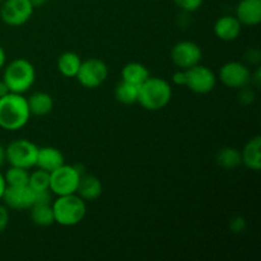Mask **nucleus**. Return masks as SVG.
Wrapping results in <instances>:
<instances>
[{
	"label": "nucleus",
	"mask_w": 261,
	"mask_h": 261,
	"mask_svg": "<svg viewBox=\"0 0 261 261\" xmlns=\"http://www.w3.org/2000/svg\"><path fill=\"white\" fill-rule=\"evenodd\" d=\"M229 227H231L232 231L236 232V233H241V232H244L245 228H246V221H245L242 217H234L231 221V223H229Z\"/></svg>",
	"instance_id": "29"
},
{
	"label": "nucleus",
	"mask_w": 261,
	"mask_h": 261,
	"mask_svg": "<svg viewBox=\"0 0 261 261\" xmlns=\"http://www.w3.org/2000/svg\"><path fill=\"white\" fill-rule=\"evenodd\" d=\"M28 186L35 193L50 190V172H46V171L40 170V168L33 171L32 173H30Z\"/></svg>",
	"instance_id": "25"
},
{
	"label": "nucleus",
	"mask_w": 261,
	"mask_h": 261,
	"mask_svg": "<svg viewBox=\"0 0 261 261\" xmlns=\"http://www.w3.org/2000/svg\"><path fill=\"white\" fill-rule=\"evenodd\" d=\"M3 2H4V0H0V4H2V3H3Z\"/></svg>",
	"instance_id": "37"
},
{
	"label": "nucleus",
	"mask_w": 261,
	"mask_h": 261,
	"mask_svg": "<svg viewBox=\"0 0 261 261\" xmlns=\"http://www.w3.org/2000/svg\"><path fill=\"white\" fill-rule=\"evenodd\" d=\"M172 82L176 86H184L185 87L186 83V74L184 69H178L177 71H175L172 75Z\"/></svg>",
	"instance_id": "31"
},
{
	"label": "nucleus",
	"mask_w": 261,
	"mask_h": 261,
	"mask_svg": "<svg viewBox=\"0 0 261 261\" xmlns=\"http://www.w3.org/2000/svg\"><path fill=\"white\" fill-rule=\"evenodd\" d=\"M8 93H10V91H9V88H8L7 83H5L4 81H0V97L5 96V94H8Z\"/></svg>",
	"instance_id": "34"
},
{
	"label": "nucleus",
	"mask_w": 261,
	"mask_h": 261,
	"mask_svg": "<svg viewBox=\"0 0 261 261\" xmlns=\"http://www.w3.org/2000/svg\"><path fill=\"white\" fill-rule=\"evenodd\" d=\"M241 152L242 165L246 166L249 170L260 171L261 168V137H256L249 139V142L244 145Z\"/></svg>",
	"instance_id": "17"
},
{
	"label": "nucleus",
	"mask_w": 261,
	"mask_h": 261,
	"mask_svg": "<svg viewBox=\"0 0 261 261\" xmlns=\"http://www.w3.org/2000/svg\"><path fill=\"white\" fill-rule=\"evenodd\" d=\"M216 161L219 167L224 168V170H233V168H237L240 165H242L241 152L232 147L221 148L217 152Z\"/></svg>",
	"instance_id": "22"
},
{
	"label": "nucleus",
	"mask_w": 261,
	"mask_h": 261,
	"mask_svg": "<svg viewBox=\"0 0 261 261\" xmlns=\"http://www.w3.org/2000/svg\"><path fill=\"white\" fill-rule=\"evenodd\" d=\"M38 147L27 139H17L9 143L5 148V161L10 166L22 167L25 170L36 167Z\"/></svg>",
	"instance_id": "6"
},
{
	"label": "nucleus",
	"mask_w": 261,
	"mask_h": 261,
	"mask_svg": "<svg viewBox=\"0 0 261 261\" xmlns=\"http://www.w3.org/2000/svg\"><path fill=\"white\" fill-rule=\"evenodd\" d=\"M150 76L149 70L147 66L143 65L142 63H129L122 68L121 70V78L124 82L127 83L135 84V86H140L144 83L148 78Z\"/></svg>",
	"instance_id": "21"
},
{
	"label": "nucleus",
	"mask_w": 261,
	"mask_h": 261,
	"mask_svg": "<svg viewBox=\"0 0 261 261\" xmlns=\"http://www.w3.org/2000/svg\"><path fill=\"white\" fill-rule=\"evenodd\" d=\"M239 98L242 105H250L255 101V92L251 88H249V86L244 87V88L239 89Z\"/></svg>",
	"instance_id": "27"
},
{
	"label": "nucleus",
	"mask_w": 261,
	"mask_h": 261,
	"mask_svg": "<svg viewBox=\"0 0 261 261\" xmlns=\"http://www.w3.org/2000/svg\"><path fill=\"white\" fill-rule=\"evenodd\" d=\"M5 189H7V182H5L4 175H3V173L0 172V201H2L3 195H4Z\"/></svg>",
	"instance_id": "32"
},
{
	"label": "nucleus",
	"mask_w": 261,
	"mask_h": 261,
	"mask_svg": "<svg viewBox=\"0 0 261 261\" xmlns=\"http://www.w3.org/2000/svg\"><path fill=\"white\" fill-rule=\"evenodd\" d=\"M31 221L38 227H48L55 223L53 203H36L30 208Z\"/></svg>",
	"instance_id": "19"
},
{
	"label": "nucleus",
	"mask_w": 261,
	"mask_h": 261,
	"mask_svg": "<svg viewBox=\"0 0 261 261\" xmlns=\"http://www.w3.org/2000/svg\"><path fill=\"white\" fill-rule=\"evenodd\" d=\"M203 51L198 43L193 41H180L171 50V60L178 69H189L200 64Z\"/></svg>",
	"instance_id": "11"
},
{
	"label": "nucleus",
	"mask_w": 261,
	"mask_h": 261,
	"mask_svg": "<svg viewBox=\"0 0 261 261\" xmlns=\"http://www.w3.org/2000/svg\"><path fill=\"white\" fill-rule=\"evenodd\" d=\"M30 2L33 5V8H41L45 4H47L48 0H30Z\"/></svg>",
	"instance_id": "35"
},
{
	"label": "nucleus",
	"mask_w": 261,
	"mask_h": 261,
	"mask_svg": "<svg viewBox=\"0 0 261 261\" xmlns=\"http://www.w3.org/2000/svg\"><path fill=\"white\" fill-rule=\"evenodd\" d=\"M75 78L84 88L96 89L101 87L109 78V66L99 59H88L86 61H82Z\"/></svg>",
	"instance_id": "7"
},
{
	"label": "nucleus",
	"mask_w": 261,
	"mask_h": 261,
	"mask_svg": "<svg viewBox=\"0 0 261 261\" xmlns=\"http://www.w3.org/2000/svg\"><path fill=\"white\" fill-rule=\"evenodd\" d=\"M83 173L78 166L64 163L63 166L50 172V191L56 196L76 194L79 180Z\"/></svg>",
	"instance_id": "5"
},
{
	"label": "nucleus",
	"mask_w": 261,
	"mask_h": 261,
	"mask_svg": "<svg viewBox=\"0 0 261 261\" xmlns=\"http://www.w3.org/2000/svg\"><path fill=\"white\" fill-rule=\"evenodd\" d=\"M173 3H175L181 10H184V12L193 13L196 12L198 9H200L204 0H173Z\"/></svg>",
	"instance_id": "26"
},
{
	"label": "nucleus",
	"mask_w": 261,
	"mask_h": 261,
	"mask_svg": "<svg viewBox=\"0 0 261 261\" xmlns=\"http://www.w3.org/2000/svg\"><path fill=\"white\" fill-rule=\"evenodd\" d=\"M139 86L121 81L115 88V98L124 105H133L138 102Z\"/></svg>",
	"instance_id": "23"
},
{
	"label": "nucleus",
	"mask_w": 261,
	"mask_h": 261,
	"mask_svg": "<svg viewBox=\"0 0 261 261\" xmlns=\"http://www.w3.org/2000/svg\"><path fill=\"white\" fill-rule=\"evenodd\" d=\"M246 60L247 63L251 64V65H259L261 60V54L257 48H252L249 53L246 54Z\"/></svg>",
	"instance_id": "30"
},
{
	"label": "nucleus",
	"mask_w": 261,
	"mask_h": 261,
	"mask_svg": "<svg viewBox=\"0 0 261 261\" xmlns=\"http://www.w3.org/2000/svg\"><path fill=\"white\" fill-rule=\"evenodd\" d=\"M64 155L60 149L55 147H42L38 148L36 167L46 172H53L56 168L64 165Z\"/></svg>",
	"instance_id": "16"
},
{
	"label": "nucleus",
	"mask_w": 261,
	"mask_h": 261,
	"mask_svg": "<svg viewBox=\"0 0 261 261\" xmlns=\"http://www.w3.org/2000/svg\"><path fill=\"white\" fill-rule=\"evenodd\" d=\"M172 98V87L166 79L149 76L139 86L138 103L147 111H158L170 103Z\"/></svg>",
	"instance_id": "2"
},
{
	"label": "nucleus",
	"mask_w": 261,
	"mask_h": 261,
	"mask_svg": "<svg viewBox=\"0 0 261 261\" xmlns=\"http://www.w3.org/2000/svg\"><path fill=\"white\" fill-rule=\"evenodd\" d=\"M82 65V60L78 54L73 51H66L61 54L58 59V70L61 75L66 78H75L78 74L79 68Z\"/></svg>",
	"instance_id": "20"
},
{
	"label": "nucleus",
	"mask_w": 261,
	"mask_h": 261,
	"mask_svg": "<svg viewBox=\"0 0 261 261\" xmlns=\"http://www.w3.org/2000/svg\"><path fill=\"white\" fill-rule=\"evenodd\" d=\"M186 74V83L191 92L198 94H206L214 89L217 84V76L213 71L201 64L191 66V68L185 69Z\"/></svg>",
	"instance_id": "9"
},
{
	"label": "nucleus",
	"mask_w": 261,
	"mask_h": 261,
	"mask_svg": "<svg viewBox=\"0 0 261 261\" xmlns=\"http://www.w3.org/2000/svg\"><path fill=\"white\" fill-rule=\"evenodd\" d=\"M236 18L242 25L255 27L261 22V0H240Z\"/></svg>",
	"instance_id": "13"
},
{
	"label": "nucleus",
	"mask_w": 261,
	"mask_h": 261,
	"mask_svg": "<svg viewBox=\"0 0 261 261\" xmlns=\"http://www.w3.org/2000/svg\"><path fill=\"white\" fill-rule=\"evenodd\" d=\"M2 201L8 209L25 211L35 204V191L30 186H7Z\"/></svg>",
	"instance_id": "12"
},
{
	"label": "nucleus",
	"mask_w": 261,
	"mask_h": 261,
	"mask_svg": "<svg viewBox=\"0 0 261 261\" xmlns=\"http://www.w3.org/2000/svg\"><path fill=\"white\" fill-rule=\"evenodd\" d=\"M33 10L30 0H4L0 4V18L7 25L19 27L31 19Z\"/></svg>",
	"instance_id": "8"
},
{
	"label": "nucleus",
	"mask_w": 261,
	"mask_h": 261,
	"mask_svg": "<svg viewBox=\"0 0 261 261\" xmlns=\"http://www.w3.org/2000/svg\"><path fill=\"white\" fill-rule=\"evenodd\" d=\"M7 64V53H5L4 48L0 46V69H3Z\"/></svg>",
	"instance_id": "33"
},
{
	"label": "nucleus",
	"mask_w": 261,
	"mask_h": 261,
	"mask_svg": "<svg viewBox=\"0 0 261 261\" xmlns=\"http://www.w3.org/2000/svg\"><path fill=\"white\" fill-rule=\"evenodd\" d=\"M31 115L35 116H46L54 109V99L46 92H36L27 98Z\"/></svg>",
	"instance_id": "18"
},
{
	"label": "nucleus",
	"mask_w": 261,
	"mask_h": 261,
	"mask_svg": "<svg viewBox=\"0 0 261 261\" xmlns=\"http://www.w3.org/2000/svg\"><path fill=\"white\" fill-rule=\"evenodd\" d=\"M242 24L237 19L236 15H223L217 19L214 24V35L222 41L231 42L237 40L241 35Z\"/></svg>",
	"instance_id": "14"
},
{
	"label": "nucleus",
	"mask_w": 261,
	"mask_h": 261,
	"mask_svg": "<svg viewBox=\"0 0 261 261\" xmlns=\"http://www.w3.org/2000/svg\"><path fill=\"white\" fill-rule=\"evenodd\" d=\"M53 211L55 223L63 227H73L81 223L86 217L87 203L78 194L58 196L53 201Z\"/></svg>",
	"instance_id": "3"
},
{
	"label": "nucleus",
	"mask_w": 261,
	"mask_h": 261,
	"mask_svg": "<svg viewBox=\"0 0 261 261\" xmlns=\"http://www.w3.org/2000/svg\"><path fill=\"white\" fill-rule=\"evenodd\" d=\"M7 186H27L30 180V172L28 170L22 167L10 166L4 173Z\"/></svg>",
	"instance_id": "24"
},
{
	"label": "nucleus",
	"mask_w": 261,
	"mask_h": 261,
	"mask_svg": "<svg viewBox=\"0 0 261 261\" xmlns=\"http://www.w3.org/2000/svg\"><path fill=\"white\" fill-rule=\"evenodd\" d=\"M32 116L27 98L23 94L10 93L0 97V127L7 132H17L30 121Z\"/></svg>",
	"instance_id": "1"
},
{
	"label": "nucleus",
	"mask_w": 261,
	"mask_h": 261,
	"mask_svg": "<svg viewBox=\"0 0 261 261\" xmlns=\"http://www.w3.org/2000/svg\"><path fill=\"white\" fill-rule=\"evenodd\" d=\"M9 209L4 205V204H0V233L3 231H5V228L9 224Z\"/></svg>",
	"instance_id": "28"
},
{
	"label": "nucleus",
	"mask_w": 261,
	"mask_h": 261,
	"mask_svg": "<svg viewBox=\"0 0 261 261\" xmlns=\"http://www.w3.org/2000/svg\"><path fill=\"white\" fill-rule=\"evenodd\" d=\"M3 81L7 83L8 88L13 93L24 94L30 91L36 82V69L25 59H15L4 66Z\"/></svg>",
	"instance_id": "4"
},
{
	"label": "nucleus",
	"mask_w": 261,
	"mask_h": 261,
	"mask_svg": "<svg viewBox=\"0 0 261 261\" xmlns=\"http://www.w3.org/2000/svg\"><path fill=\"white\" fill-rule=\"evenodd\" d=\"M5 162V148L0 144V167L4 165Z\"/></svg>",
	"instance_id": "36"
},
{
	"label": "nucleus",
	"mask_w": 261,
	"mask_h": 261,
	"mask_svg": "<svg viewBox=\"0 0 261 261\" xmlns=\"http://www.w3.org/2000/svg\"><path fill=\"white\" fill-rule=\"evenodd\" d=\"M102 191H103V186H102L101 180L97 176L91 175V173H83L81 176L76 194L86 203L97 200L102 195Z\"/></svg>",
	"instance_id": "15"
},
{
	"label": "nucleus",
	"mask_w": 261,
	"mask_h": 261,
	"mask_svg": "<svg viewBox=\"0 0 261 261\" xmlns=\"http://www.w3.org/2000/svg\"><path fill=\"white\" fill-rule=\"evenodd\" d=\"M251 73L246 64L241 61H229L219 70V79L228 88L241 89L251 83Z\"/></svg>",
	"instance_id": "10"
}]
</instances>
